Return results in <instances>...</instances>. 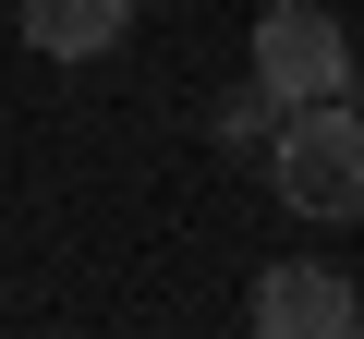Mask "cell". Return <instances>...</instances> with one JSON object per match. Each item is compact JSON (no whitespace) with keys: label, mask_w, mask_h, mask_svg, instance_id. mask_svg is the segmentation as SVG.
I'll list each match as a JSON object with an SVG mask.
<instances>
[{"label":"cell","mask_w":364,"mask_h":339,"mask_svg":"<svg viewBox=\"0 0 364 339\" xmlns=\"http://www.w3.org/2000/svg\"><path fill=\"white\" fill-rule=\"evenodd\" d=\"M255 85H267L279 109L352 97V37H340V13H316V0H267V13H255Z\"/></svg>","instance_id":"2"},{"label":"cell","mask_w":364,"mask_h":339,"mask_svg":"<svg viewBox=\"0 0 364 339\" xmlns=\"http://www.w3.org/2000/svg\"><path fill=\"white\" fill-rule=\"evenodd\" d=\"M267 339H340V327H364V303H352V279L340 267H316V255H279L267 279H255V303H243Z\"/></svg>","instance_id":"3"},{"label":"cell","mask_w":364,"mask_h":339,"mask_svg":"<svg viewBox=\"0 0 364 339\" xmlns=\"http://www.w3.org/2000/svg\"><path fill=\"white\" fill-rule=\"evenodd\" d=\"M267 194H279L291 218H316V230L364 218V109H352V97L279 109V133H267Z\"/></svg>","instance_id":"1"},{"label":"cell","mask_w":364,"mask_h":339,"mask_svg":"<svg viewBox=\"0 0 364 339\" xmlns=\"http://www.w3.org/2000/svg\"><path fill=\"white\" fill-rule=\"evenodd\" d=\"M134 25V0H25V49L37 61H109Z\"/></svg>","instance_id":"4"},{"label":"cell","mask_w":364,"mask_h":339,"mask_svg":"<svg viewBox=\"0 0 364 339\" xmlns=\"http://www.w3.org/2000/svg\"><path fill=\"white\" fill-rule=\"evenodd\" d=\"M219 133H231V145H267V133H279V97H267V85H243V97L219 109Z\"/></svg>","instance_id":"5"}]
</instances>
